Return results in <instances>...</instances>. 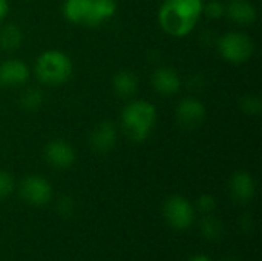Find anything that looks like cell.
<instances>
[{
	"label": "cell",
	"mask_w": 262,
	"mask_h": 261,
	"mask_svg": "<svg viewBox=\"0 0 262 261\" xmlns=\"http://www.w3.org/2000/svg\"><path fill=\"white\" fill-rule=\"evenodd\" d=\"M203 15V0H164L158 11V23L164 32L184 37L193 31Z\"/></svg>",
	"instance_id": "obj_1"
},
{
	"label": "cell",
	"mask_w": 262,
	"mask_h": 261,
	"mask_svg": "<svg viewBox=\"0 0 262 261\" xmlns=\"http://www.w3.org/2000/svg\"><path fill=\"white\" fill-rule=\"evenodd\" d=\"M157 123V108L147 100L129 102L121 111V129L132 142H144Z\"/></svg>",
	"instance_id": "obj_2"
},
{
	"label": "cell",
	"mask_w": 262,
	"mask_h": 261,
	"mask_svg": "<svg viewBox=\"0 0 262 261\" xmlns=\"http://www.w3.org/2000/svg\"><path fill=\"white\" fill-rule=\"evenodd\" d=\"M115 0H66L63 14L75 25L95 28L115 14Z\"/></svg>",
	"instance_id": "obj_3"
},
{
	"label": "cell",
	"mask_w": 262,
	"mask_h": 261,
	"mask_svg": "<svg viewBox=\"0 0 262 261\" xmlns=\"http://www.w3.org/2000/svg\"><path fill=\"white\" fill-rule=\"evenodd\" d=\"M34 72L37 80L43 85L57 86L68 82L72 75V62L64 52L49 49L37 57Z\"/></svg>",
	"instance_id": "obj_4"
},
{
	"label": "cell",
	"mask_w": 262,
	"mask_h": 261,
	"mask_svg": "<svg viewBox=\"0 0 262 261\" xmlns=\"http://www.w3.org/2000/svg\"><path fill=\"white\" fill-rule=\"evenodd\" d=\"M220 55L233 65H243L247 60L252 58L255 52V43L250 35L239 32V31H230L223 34L218 38L216 43Z\"/></svg>",
	"instance_id": "obj_5"
},
{
	"label": "cell",
	"mask_w": 262,
	"mask_h": 261,
	"mask_svg": "<svg viewBox=\"0 0 262 261\" xmlns=\"http://www.w3.org/2000/svg\"><path fill=\"white\" fill-rule=\"evenodd\" d=\"M163 214L166 222L178 231L187 229L195 218V209L189 200L180 195L169 197L163 206Z\"/></svg>",
	"instance_id": "obj_6"
},
{
	"label": "cell",
	"mask_w": 262,
	"mask_h": 261,
	"mask_svg": "<svg viewBox=\"0 0 262 261\" xmlns=\"http://www.w3.org/2000/svg\"><path fill=\"white\" fill-rule=\"evenodd\" d=\"M20 195L32 206H45L52 198V188L43 177L29 175L20 183Z\"/></svg>",
	"instance_id": "obj_7"
},
{
	"label": "cell",
	"mask_w": 262,
	"mask_h": 261,
	"mask_svg": "<svg viewBox=\"0 0 262 261\" xmlns=\"http://www.w3.org/2000/svg\"><path fill=\"white\" fill-rule=\"evenodd\" d=\"M177 122L184 129H195L203 125L206 118V106L195 97H184L175 109Z\"/></svg>",
	"instance_id": "obj_8"
},
{
	"label": "cell",
	"mask_w": 262,
	"mask_h": 261,
	"mask_svg": "<svg viewBox=\"0 0 262 261\" xmlns=\"http://www.w3.org/2000/svg\"><path fill=\"white\" fill-rule=\"evenodd\" d=\"M45 160L48 162V165H51L52 168L57 169H66L69 166L74 165L75 162V151L72 148L71 143H68L66 140H51L43 151Z\"/></svg>",
	"instance_id": "obj_9"
},
{
	"label": "cell",
	"mask_w": 262,
	"mask_h": 261,
	"mask_svg": "<svg viewBox=\"0 0 262 261\" xmlns=\"http://www.w3.org/2000/svg\"><path fill=\"white\" fill-rule=\"evenodd\" d=\"M89 145L97 154H107L117 145V126L115 123L104 120L94 126L89 135Z\"/></svg>",
	"instance_id": "obj_10"
},
{
	"label": "cell",
	"mask_w": 262,
	"mask_h": 261,
	"mask_svg": "<svg viewBox=\"0 0 262 261\" xmlns=\"http://www.w3.org/2000/svg\"><path fill=\"white\" fill-rule=\"evenodd\" d=\"M29 78V68L21 58L0 62V86H21Z\"/></svg>",
	"instance_id": "obj_11"
},
{
	"label": "cell",
	"mask_w": 262,
	"mask_h": 261,
	"mask_svg": "<svg viewBox=\"0 0 262 261\" xmlns=\"http://www.w3.org/2000/svg\"><path fill=\"white\" fill-rule=\"evenodd\" d=\"M152 86L160 95H175L181 88L180 74L170 66H160L152 74Z\"/></svg>",
	"instance_id": "obj_12"
},
{
	"label": "cell",
	"mask_w": 262,
	"mask_h": 261,
	"mask_svg": "<svg viewBox=\"0 0 262 261\" xmlns=\"http://www.w3.org/2000/svg\"><path fill=\"white\" fill-rule=\"evenodd\" d=\"M229 189H230L233 200H236L239 203H247L255 197L256 185H255L253 177L249 172L239 171L232 175V178L229 182Z\"/></svg>",
	"instance_id": "obj_13"
},
{
	"label": "cell",
	"mask_w": 262,
	"mask_h": 261,
	"mask_svg": "<svg viewBox=\"0 0 262 261\" xmlns=\"http://www.w3.org/2000/svg\"><path fill=\"white\" fill-rule=\"evenodd\" d=\"M226 15L236 25H252L256 20V8L249 0H230L226 6Z\"/></svg>",
	"instance_id": "obj_14"
},
{
	"label": "cell",
	"mask_w": 262,
	"mask_h": 261,
	"mask_svg": "<svg viewBox=\"0 0 262 261\" xmlns=\"http://www.w3.org/2000/svg\"><path fill=\"white\" fill-rule=\"evenodd\" d=\"M114 92L121 98H132L138 91V77L135 72L123 69L118 71L112 78Z\"/></svg>",
	"instance_id": "obj_15"
},
{
	"label": "cell",
	"mask_w": 262,
	"mask_h": 261,
	"mask_svg": "<svg viewBox=\"0 0 262 261\" xmlns=\"http://www.w3.org/2000/svg\"><path fill=\"white\" fill-rule=\"evenodd\" d=\"M21 29L14 23H5L0 26V49L5 52H14L21 46Z\"/></svg>",
	"instance_id": "obj_16"
},
{
	"label": "cell",
	"mask_w": 262,
	"mask_h": 261,
	"mask_svg": "<svg viewBox=\"0 0 262 261\" xmlns=\"http://www.w3.org/2000/svg\"><path fill=\"white\" fill-rule=\"evenodd\" d=\"M45 100V94L38 86H28L20 94V105L26 111H37Z\"/></svg>",
	"instance_id": "obj_17"
},
{
	"label": "cell",
	"mask_w": 262,
	"mask_h": 261,
	"mask_svg": "<svg viewBox=\"0 0 262 261\" xmlns=\"http://www.w3.org/2000/svg\"><path fill=\"white\" fill-rule=\"evenodd\" d=\"M200 228H201V234L204 235V238L212 240V242L220 240V238L223 237V234H224V226H223V223H221L216 217H212V215H209V214H207V217L203 218Z\"/></svg>",
	"instance_id": "obj_18"
},
{
	"label": "cell",
	"mask_w": 262,
	"mask_h": 261,
	"mask_svg": "<svg viewBox=\"0 0 262 261\" xmlns=\"http://www.w3.org/2000/svg\"><path fill=\"white\" fill-rule=\"evenodd\" d=\"M203 14L210 20H218L226 15V5L220 0H210L203 3Z\"/></svg>",
	"instance_id": "obj_19"
},
{
	"label": "cell",
	"mask_w": 262,
	"mask_h": 261,
	"mask_svg": "<svg viewBox=\"0 0 262 261\" xmlns=\"http://www.w3.org/2000/svg\"><path fill=\"white\" fill-rule=\"evenodd\" d=\"M241 109L247 115H258L262 109L261 97L259 95H255V94H249V95L243 97V100H241Z\"/></svg>",
	"instance_id": "obj_20"
},
{
	"label": "cell",
	"mask_w": 262,
	"mask_h": 261,
	"mask_svg": "<svg viewBox=\"0 0 262 261\" xmlns=\"http://www.w3.org/2000/svg\"><path fill=\"white\" fill-rule=\"evenodd\" d=\"M14 188H15L14 177L6 171H0V200L9 197L14 192Z\"/></svg>",
	"instance_id": "obj_21"
},
{
	"label": "cell",
	"mask_w": 262,
	"mask_h": 261,
	"mask_svg": "<svg viewBox=\"0 0 262 261\" xmlns=\"http://www.w3.org/2000/svg\"><path fill=\"white\" fill-rule=\"evenodd\" d=\"M196 206H198V211H200V212H203V214H210V212L215 211L216 202H215V198H213L212 195L204 194V195H201V197L198 198Z\"/></svg>",
	"instance_id": "obj_22"
},
{
	"label": "cell",
	"mask_w": 262,
	"mask_h": 261,
	"mask_svg": "<svg viewBox=\"0 0 262 261\" xmlns=\"http://www.w3.org/2000/svg\"><path fill=\"white\" fill-rule=\"evenodd\" d=\"M57 211L63 217H69L74 211V202L69 197H61L57 203Z\"/></svg>",
	"instance_id": "obj_23"
},
{
	"label": "cell",
	"mask_w": 262,
	"mask_h": 261,
	"mask_svg": "<svg viewBox=\"0 0 262 261\" xmlns=\"http://www.w3.org/2000/svg\"><path fill=\"white\" fill-rule=\"evenodd\" d=\"M8 11H9V3H8V0H0V22L6 17Z\"/></svg>",
	"instance_id": "obj_24"
},
{
	"label": "cell",
	"mask_w": 262,
	"mask_h": 261,
	"mask_svg": "<svg viewBox=\"0 0 262 261\" xmlns=\"http://www.w3.org/2000/svg\"><path fill=\"white\" fill-rule=\"evenodd\" d=\"M189 261H212L209 257H206V255H195V257H192Z\"/></svg>",
	"instance_id": "obj_25"
}]
</instances>
